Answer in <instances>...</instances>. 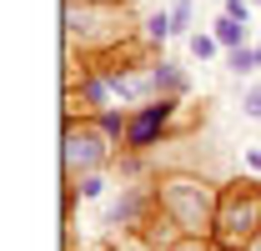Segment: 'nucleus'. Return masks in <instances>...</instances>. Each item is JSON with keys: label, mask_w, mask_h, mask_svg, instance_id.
I'll return each instance as SVG.
<instances>
[{"label": "nucleus", "mask_w": 261, "mask_h": 251, "mask_svg": "<svg viewBox=\"0 0 261 251\" xmlns=\"http://www.w3.org/2000/svg\"><path fill=\"white\" fill-rule=\"evenodd\" d=\"M211 236L221 241V251H246L261 236V181H236V186L221 191Z\"/></svg>", "instance_id": "f257e3e1"}, {"label": "nucleus", "mask_w": 261, "mask_h": 251, "mask_svg": "<svg viewBox=\"0 0 261 251\" xmlns=\"http://www.w3.org/2000/svg\"><path fill=\"white\" fill-rule=\"evenodd\" d=\"M161 206L186 236H206L216 226V201H211L206 181H196V176H171V181H161Z\"/></svg>", "instance_id": "f03ea898"}, {"label": "nucleus", "mask_w": 261, "mask_h": 251, "mask_svg": "<svg viewBox=\"0 0 261 251\" xmlns=\"http://www.w3.org/2000/svg\"><path fill=\"white\" fill-rule=\"evenodd\" d=\"M100 161H106V136H100L96 126H65V171L70 176H86V171H96Z\"/></svg>", "instance_id": "7ed1b4c3"}, {"label": "nucleus", "mask_w": 261, "mask_h": 251, "mask_svg": "<svg viewBox=\"0 0 261 251\" xmlns=\"http://www.w3.org/2000/svg\"><path fill=\"white\" fill-rule=\"evenodd\" d=\"M166 121H171V101H151V106H146V111L126 126V141L141 151V146H151V141H156V131H161Z\"/></svg>", "instance_id": "20e7f679"}, {"label": "nucleus", "mask_w": 261, "mask_h": 251, "mask_svg": "<svg viewBox=\"0 0 261 251\" xmlns=\"http://www.w3.org/2000/svg\"><path fill=\"white\" fill-rule=\"evenodd\" d=\"M141 191H121L116 201H111V226H136V216H141Z\"/></svg>", "instance_id": "39448f33"}, {"label": "nucleus", "mask_w": 261, "mask_h": 251, "mask_svg": "<svg viewBox=\"0 0 261 251\" xmlns=\"http://www.w3.org/2000/svg\"><path fill=\"white\" fill-rule=\"evenodd\" d=\"M256 65H261V51L236 45V51H231V61H226V70H231V76H246V70H256Z\"/></svg>", "instance_id": "423d86ee"}, {"label": "nucleus", "mask_w": 261, "mask_h": 251, "mask_svg": "<svg viewBox=\"0 0 261 251\" xmlns=\"http://www.w3.org/2000/svg\"><path fill=\"white\" fill-rule=\"evenodd\" d=\"M241 35H246V20H231V15H221V20H216V40H221V45H231V51H236V45H241Z\"/></svg>", "instance_id": "0eeeda50"}, {"label": "nucleus", "mask_w": 261, "mask_h": 251, "mask_svg": "<svg viewBox=\"0 0 261 251\" xmlns=\"http://www.w3.org/2000/svg\"><path fill=\"white\" fill-rule=\"evenodd\" d=\"M151 81H156V86H166V91H181V86H186V81H181V76H176V70H171L166 61L151 70Z\"/></svg>", "instance_id": "6e6552de"}, {"label": "nucleus", "mask_w": 261, "mask_h": 251, "mask_svg": "<svg viewBox=\"0 0 261 251\" xmlns=\"http://www.w3.org/2000/svg\"><path fill=\"white\" fill-rule=\"evenodd\" d=\"M146 35H151V40H166V35H171V15H161V10L146 15Z\"/></svg>", "instance_id": "1a4fd4ad"}, {"label": "nucleus", "mask_w": 261, "mask_h": 251, "mask_svg": "<svg viewBox=\"0 0 261 251\" xmlns=\"http://www.w3.org/2000/svg\"><path fill=\"white\" fill-rule=\"evenodd\" d=\"M81 91H86V101H91V106H111V86H106V81H86Z\"/></svg>", "instance_id": "9d476101"}, {"label": "nucleus", "mask_w": 261, "mask_h": 251, "mask_svg": "<svg viewBox=\"0 0 261 251\" xmlns=\"http://www.w3.org/2000/svg\"><path fill=\"white\" fill-rule=\"evenodd\" d=\"M216 45H221L216 35H191V56H196V61H206V56H216Z\"/></svg>", "instance_id": "9b49d317"}, {"label": "nucleus", "mask_w": 261, "mask_h": 251, "mask_svg": "<svg viewBox=\"0 0 261 251\" xmlns=\"http://www.w3.org/2000/svg\"><path fill=\"white\" fill-rule=\"evenodd\" d=\"M186 26H191V0H176V10H171V31L181 35Z\"/></svg>", "instance_id": "f8f14e48"}, {"label": "nucleus", "mask_w": 261, "mask_h": 251, "mask_svg": "<svg viewBox=\"0 0 261 251\" xmlns=\"http://www.w3.org/2000/svg\"><path fill=\"white\" fill-rule=\"evenodd\" d=\"M100 191H106V181H100L96 171H86L81 176V196H100Z\"/></svg>", "instance_id": "ddd939ff"}, {"label": "nucleus", "mask_w": 261, "mask_h": 251, "mask_svg": "<svg viewBox=\"0 0 261 251\" xmlns=\"http://www.w3.org/2000/svg\"><path fill=\"white\" fill-rule=\"evenodd\" d=\"M100 126H106L111 136H121V131H126V116H121V111H106V116H100Z\"/></svg>", "instance_id": "4468645a"}, {"label": "nucleus", "mask_w": 261, "mask_h": 251, "mask_svg": "<svg viewBox=\"0 0 261 251\" xmlns=\"http://www.w3.org/2000/svg\"><path fill=\"white\" fill-rule=\"evenodd\" d=\"M246 116H251V121H261V86H251V91H246Z\"/></svg>", "instance_id": "2eb2a0df"}, {"label": "nucleus", "mask_w": 261, "mask_h": 251, "mask_svg": "<svg viewBox=\"0 0 261 251\" xmlns=\"http://www.w3.org/2000/svg\"><path fill=\"white\" fill-rule=\"evenodd\" d=\"M226 15L231 20H246V0H226Z\"/></svg>", "instance_id": "dca6fc26"}, {"label": "nucleus", "mask_w": 261, "mask_h": 251, "mask_svg": "<svg viewBox=\"0 0 261 251\" xmlns=\"http://www.w3.org/2000/svg\"><path fill=\"white\" fill-rule=\"evenodd\" d=\"M171 251H206V246H201V236H186V241H176Z\"/></svg>", "instance_id": "f3484780"}, {"label": "nucleus", "mask_w": 261, "mask_h": 251, "mask_svg": "<svg viewBox=\"0 0 261 251\" xmlns=\"http://www.w3.org/2000/svg\"><path fill=\"white\" fill-rule=\"evenodd\" d=\"M121 251H146V246H141V241H126V246H121Z\"/></svg>", "instance_id": "a211bd4d"}, {"label": "nucleus", "mask_w": 261, "mask_h": 251, "mask_svg": "<svg viewBox=\"0 0 261 251\" xmlns=\"http://www.w3.org/2000/svg\"><path fill=\"white\" fill-rule=\"evenodd\" d=\"M251 251H261V236H256V241H251Z\"/></svg>", "instance_id": "6ab92c4d"}, {"label": "nucleus", "mask_w": 261, "mask_h": 251, "mask_svg": "<svg viewBox=\"0 0 261 251\" xmlns=\"http://www.w3.org/2000/svg\"><path fill=\"white\" fill-rule=\"evenodd\" d=\"M256 51H261V45H256Z\"/></svg>", "instance_id": "aec40b11"}]
</instances>
